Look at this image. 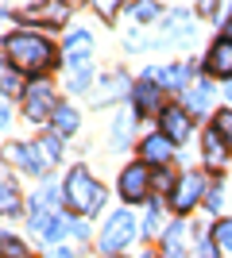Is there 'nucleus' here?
<instances>
[{
	"label": "nucleus",
	"mask_w": 232,
	"mask_h": 258,
	"mask_svg": "<svg viewBox=\"0 0 232 258\" xmlns=\"http://www.w3.org/2000/svg\"><path fill=\"white\" fill-rule=\"evenodd\" d=\"M0 212H4V216L20 212V193H16V181H12V177L0 181Z\"/></svg>",
	"instance_id": "nucleus-21"
},
{
	"label": "nucleus",
	"mask_w": 232,
	"mask_h": 258,
	"mask_svg": "<svg viewBox=\"0 0 232 258\" xmlns=\"http://www.w3.org/2000/svg\"><path fill=\"white\" fill-rule=\"evenodd\" d=\"M132 239H135V220H132L128 208H120V212L109 216V224L101 231V250H105V254H120Z\"/></svg>",
	"instance_id": "nucleus-5"
},
{
	"label": "nucleus",
	"mask_w": 232,
	"mask_h": 258,
	"mask_svg": "<svg viewBox=\"0 0 232 258\" xmlns=\"http://www.w3.org/2000/svg\"><path fill=\"white\" fill-rule=\"evenodd\" d=\"M128 89H135V85H128V77H124V74H109V77H105V89L93 93V104H109V100L124 97Z\"/></svg>",
	"instance_id": "nucleus-19"
},
{
	"label": "nucleus",
	"mask_w": 232,
	"mask_h": 258,
	"mask_svg": "<svg viewBox=\"0 0 232 258\" xmlns=\"http://www.w3.org/2000/svg\"><path fill=\"white\" fill-rule=\"evenodd\" d=\"M89 81H93V66H85V70H74V81H70V89H74V93H85Z\"/></svg>",
	"instance_id": "nucleus-30"
},
{
	"label": "nucleus",
	"mask_w": 232,
	"mask_h": 258,
	"mask_svg": "<svg viewBox=\"0 0 232 258\" xmlns=\"http://www.w3.org/2000/svg\"><path fill=\"white\" fill-rule=\"evenodd\" d=\"M201 147H205V166H217V170H221L224 162H228V154H232L228 147H224V139L217 135V127H209V131H205Z\"/></svg>",
	"instance_id": "nucleus-18"
},
{
	"label": "nucleus",
	"mask_w": 232,
	"mask_h": 258,
	"mask_svg": "<svg viewBox=\"0 0 232 258\" xmlns=\"http://www.w3.org/2000/svg\"><path fill=\"white\" fill-rule=\"evenodd\" d=\"M186 220H174V224L163 231V247H159V258H186Z\"/></svg>",
	"instance_id": "nucleus-15"
},
{
	"label": "nucleus",
	"mask_w": 232,
	"mask_h": 258,
	"mask_svg": "<svg viewBox=\"0 0 232 258\" xmlns=\"http://www.w3.org/2000/svg\"><path fill=\"white\" fill-rule=\"evenodd\" d=\"M27 20L43 23V27H62V20H70V4L66 0H43L27 12Z\"/></svg>",
	"instance_id": "nucleus-14"
},
{
	"label": "nucleus",
	"mask_w": 232,
	"mask_h": 258,
	"mask_svg": "<svg viewBox=\"0 0 232 258\" xmlns=\"http://www.w3.org/2000/svg\"><path fill=\"white\" fill-rule=\"evenodd\" d=\"M221 205H224V193H221V185H209V193H205V208H209L213 216L221 212Z\"/></svg>",
	"instance_id": "nucleus-31"
},
{
	"label": "nucleus",
	"mask_w": 232,
	"mask_h": 258,
	"mask_svg": "<svg viewBox=\"0 0 232 258\" xmlns=\"http://www.w3.org/2000/svg\"><path fill=\"white\" fill-rule=\"evenodd\" d=\"M159 123H163V135L170 143H186L190 131H194V119H190V112L182 104H166L163 112H159Z\"/></svg>",
	"instance_id": "nucleus-7"
},
{
	"label": "nucleus",
	"mask_w": 232,
	"mask_h": 258,
	"mask_svg": "<svg viewBox=\"0 0 232 258\" xmlns=\"http://www.w3.org/2000/svg\"><path fill=\"white\" fill-rule=\"evenodd\" d=\"M132 97H135V119L163 112V85H151V77H144V81L132 89Z\"/></svg>",
	"instance_id": "nucleus-10"
},
{
	"label": "nucleus",
	"mask_w": 232,
	"mask_h": 258,
	"mask_svg": "<svg viewBox=\"0 0 232 258\" xmlns=\"http://www.w3.org/2000/svg\"><path fill=\"white\" fill-rule=\"evenodd\" d=\"M55 112H58L55 89L47 85V81H35V85L23 93V116L31 119V123H43V119H51Z\"/></svg>",
	"instance_id": "nucleus-6"
},
{
	"label": "nucleus",
	"mask_w": 232,
	"mask_h": 258,
	"mask_svg": "<svg viewBox=\"0 0 232 258\" xmlns=\"http://www.w3.org/2000/svg\"><path fill=\"white\" fill-rule=\"evenodd\" d=\"M132 119H135V116H128V119H124V116H116V123H112V143H116V147H120V143L128 139V131H132Z\"/></svg>",
	"instance_id": "nucleus-28"
},
{
	"label": "nucleus",
	"mask_w": 232,
	"mask_h": 258,
	"mask_svg": "<svg viewBox=\"0 0 232 258\" xmlns=\"http://www.w3.org/2000/svg\"><path fill=\"white\" fill-rule=\"evenodd\" d=\"M62 201L81 216H97L101 205H105V189L97 185V177L85 166H74L70 177H66V189H62Z\"/></svg>",
	"instance_id": "nucleus-2"
},
{
	"label": "nucleus",
	"mask_w": 232,
	"mask_h": 258,
	"mask_svg": "<svg viewBox=\"0 0 232 258\" xmlns=\"http://www.w3.org/2000/svg\"><path fill=\"white\" fill-rule=\"evenodd\" d=\"M4 62L20 74H43L47 66H55V46L47 43L43 35H31V31H12L4 39Z\"/></svg>",
	"instance_id": "nucleus-1"
},
{
	"label": "nucleus",
	"mask_w": 232,
	"mask_h": 258,
	"mask_svg": "<svg viewBox=\"0 0 232 258\" xmlns=\"http://www.w3.org/2000/svg\"><path fill=\"white\" fill-rule=\"evenodd\" d=\"M0 254H4V258H31V250L23 247L12 231H4V235H0Z\"/></svg>",
	"instance_id": "nucleus-22"
},
{
	"label": "nucleus",
	"mask_w": 232,
	"mask_h": 258,
	"mask_svg": "<svg viewBox=\"0 0 232 258\" xmlns=\"http://www.w3.org/2000/svg\"><path fill=\"white\" fill-rule=\"evenodd\" d=\"M39 151H43L47 166H55V162L62 158V151H66V147H62V135H47V139L39 143Z\"/></svg>",
	"instance_id": "nucleus-23"
},
{
	"label": "nucleus",
	"mask_w": 232,
	"mask_h": 258,
	"mask_svg": "<svg viewBox=\"0 0 232 258\" xmlns=\"http://www.w3.org/2000/svg\"><path fill=\"white\" fill-rule=\"evenodd\" d=\"M144 77H151V81H159L163 89H174V93H186V85H190V62H170V66H163V70H147Z\"/></svg>",
	"instance_id": "nucleus-9"
},
{
	"label": "nucleus",
	"mask_w": 232,
	"mask_h": 258,
	"mask_svg": "<svg viewBox=\"0 0 232 258\" xmlns=\"http://www.w3.org/2000/svg\"><path fill=\"white\" fill-rule=\"evenodd\" d=\"M205 74L221 77V81H232V39H217L205 54Z\"/></svg>",
	"instance_id": "nucleus-8"
},
{
	"label": "nucleus",
	"mask_w": 232,
	"mask_h": 258,
	"mask_svg": "<svg viewBox=\"0 0 232 258\" xmlns=\"http://www.w3.org/2000/svg\"><path fill=\"white\" fill-rule=\"evenodd\" d=\"M132 12H135V20H140V23H155V20H159V16H163L155 0H140V4H135Z\"/></svg>",
	"instance_id": "nucleus-25"
},
{
	"label": "nucleus",
	"mask_w": 232,
	"mask_h": 258,
	"mask_svg": "<svg viewBox=\"0 0 232 258\" xmlns=\"http://www.w3.org/2000/svg\"><path fill=\"white\" fill-rule=\"evenodd\" d=\"M89 4H93V8H97L101 16H116V8H120L124 0H89Z\"/></svg>",
	"instance_id": "nucleus-32"
},
{
	"label": "nucleus",
	"mask_w": 232,
	"mask_h": 258,
	"mask_svg": "<svg viewBox=\"0 0 232 258\" xmlns=\"http://www.w3.org/2000/svg\"><path fill=\"white\" fill-rule=\"evenodd\" d=\"M224 93H228V100H232V81H228V85H224Z\"/></svg>",
	"instance_id": "nucleus-37"
},
{
	"label": "nucleus",
	"mask_w": 232,
	"mask_h": 258,
	"mask_svg": "<svg viewBox=\"0 0 232 258\" xmlns=\"http://www.w3.org/2000/svg\"><path fill=\"white\" fill-rule=\"evenodd\" d=\"M51 258H74V254H70V250H66V247H62V250H58V247H55V250H51Z\"/></svg>",
	"instance_id": "nucleus-35"
},
{
	"label": "nucleus",
	"mask_w": 232,
	"mask_h": 258,
	"mask_svg": "<svg viewBox=\"0 0 232 258\" xmlns=\"http://www.w3.org/2000/svg\"><path fill=\"white\" fill-rule=\"evenodd\" d=\"M144 258H151V254H144Z\"/></svg>",
	"instance_id": "nucleus-38"
},
{
	"label": "nucleus",
	"mask_w": 232,
	"mask_h": 258,
	"mask_svg": "<svg viewBox=\"0 0 232 258\" xmlns=\"http://www.w3.org/2000/svg\"><path fill=\"white\" fill-rule=\"evenodd\" d=\"M198 258H213V243H201V247H198Z\"/></svg>",
	"instance_id": "nucleus-34"
},
{
	"label": "nucleus",
	"mask_w": 232,
	"mask_h": 258,
	"mask_svg": "<svg viewBox=\"0 0 232 258\" xmlns=\"http://www.w3.org/2000/svg\"><path fill=\"white\" fill-rule=\"evenodd\" d=\"M209 193V181H205V173L190 170V173H178V185L170 189V208H174L178 216H186L190 208L201 205V197Z\"/></svg>",
	"instance_id": "nucleus-4"
},
{
	"label": "nucleus",
	"mask_w": 232,
	"mask_h": 258,
	"mask_svg": "<svg viewBox=\"0 0 232 258\" xmlns=\"http://www.w3.org/2000/svg\"><path fill=\"white\" fill-rule=\"evenodd\" d=\"M8 158L16 162L20 170H27V173H31V177H43V173L51 170L39 147H23V143H12V147H8Z\"/></svg>",
	"instance_id": "nucleus-12"
},
{
	"label": "nucleus",
	"mask_w": 232,
	"mask_h": 258,
	"mask_svg": "<svg viewBox=\"0 0 232 258\" xmlns=\"http://www.w3.org/2000/svg\"><path fill=\"white\" fill-rule=\"evenodd\" d=\"M144 231L147 235H159V231H163V208L155 205L151 212H147V220H144Z\"/></svg>",
	"instance_id": "nucleus-29"
},
{
	"label": "nucleus",
	"mask_w": 232,
	"mask_h": 258,
	"mask_svg": "<svg viewBox=\"0 0 232 258\" xmlns=\"http://www.w3.org/2000/svg\"><path fill=\"white\" fill-rule=\"evenodd\" d=\"M0 85H4V93H8V97H16V93L23 89V81H20V70L4 66V77H0Z\"/></svg>",
	"instance_id": "nucleus-27"
},
{
	"label": "nucleus",
	"mask_w": 232,
	"mask_h": 258,
	"mask_svg": "<svg viewBox=\"0 0 232 258\" xmlns=\"http://www.w3.org/2000/svg\"><path fill=\"white\" fill-rule=\"evenodd\" d=\"M213 243L224 250H232V220H217V227H213Z\"/></svg>",
	"instance_id": "nucleus-26"
},
{
	"label": "nucleus",
	"mask_w": 232,
	"mask_h": 258,
	"mask_svg": "<svg viewBox=\"0 0 232 258\" xmlns=\"http://www.w3.org/2000/svg\"><path fill=\"white\" fill-rule=\"evenodd\" d=\"M140 154H144V162H155V166H163V162H170V154H174V143H170L163 131H159V135H147V139H144Z\"/></svg>",
	"instance_id": "nucleus-17"
},
{
	"label": "nucleus",
	"mask_w": 232,
	"mask_h": 258,
	"mask_svg": "<svg viewBox=\"0 0 232 258\" xmlns=\"http://www.w3.org/2000/svg\"><path fill=\"white\" fill-rule=\"evenodd\" d=\"M213 89H217V85H209V81L186 89V104H182V108H186L190 116H209V112H213Z\"/></svg>",
	"instance_id": "nucleus-16"
},
{
	"label": "nucleus",
	"mask_w": 232,
	"mask_h": 258,
	"mask_svg": "<svg viewBox=\"0 0 232 258\" xmlns=\"http://www.w3.org/2000/svg\"><path fill=\"white\" fill-rule=\"evenodd\" d=\"M51 123H55V135H62V139H66V135H74V131H77V123H81V119H77L74 108L58 104V112L51 116Z\"/></svg>",
	"instance_id": "nucleus-20"
},
{
	"label": "nucleus",
	"mask_w": 232,
	"mask_h": 258,
	"mask_svg": "<svg viewBox=\"0 0 232 258\" xmlns=\"http://www.w3.org/2000/svg\"><path fill=\"white\" fill-rule=\"evenodd\" d=\"M151 185H155L151 166H147V162H132V166H124V170H120L116 189H120L124 205H140V201H147V197H151Z\"/></svg>",
	"instance_id": "nucleus-3"
},
{
	"label": "nucleus",
	"mask_w": 232,
	"mask_h": 258,
	"mask_svg": "<svg viewBox=\"0 0 232 258\" xmlns=\"http://www.w3.org/2000/svg\"><path fill=\"white\" fill-rule=\"evenodd\" d=\"M217 8H221V0H198V16H205V20H213Z\"/></svg>",
	"instance_id": "nucleus-33"
},
{
	"label": "nucleus",
	"mask_w": 232,
	"mask_h": 258,
	"mask_svg": "<svg viewBox=\"0 0 232 258\" xmlns=\"http://www.w3.org/2000/svg\"><path fill=\"white\" fill-rule=\"evenodd\" d=\"M224 39H232V20H228V23H224Z\"/></svg>",
	"instance_id": "nucleus-36"
},
{
	"label": "nucleus",
	"mask_w": 232,
	"mask_h": 258,
	"mask_svg": "<svg viewBox=\"0 0 232 258\" xmlns=\"http://www.w3.org/2000/svg\"><path fill=\"white\" fill-rule=\"evenodd\" d=\"M213 127H217V135L224 139V147L232 151V108H221V112H217V119H213Z\"/></svg>",
	"instance_id": "nucleus-24"
},
{
	"label": "nucleus",
	"mask_w": 232,
	"mask_h": 258,
	"mask_svg": "<svg viewBox=\"0 0 232 258\" xmlns=\"http://www.w3.org/2000/svg\"><path fill=\"white\" fill-rule=\"evenodd\" d=\"M194 39V23H190L186 12H170L163 23V35L155 39V46H166V43H190Z\"/></svg>",
	"instance_id": "nucleus-13"
},
{
	"label": "nucleus",
	"mask_w": 232,
	"mask_h": 258,
	"mask_svg": "<svg viewBox=\"0 0 232 258\" xmlns=\"http://www.w3.org/2000/svg\"><path fill=\"white\" fill-rule=\"evenodd\" d=\"M62 54H66L70 70H85L89 58H93V35H89V31H74L66 39V46H62Z\"/></svg>",
	"instance_id": "nucleus-11"
}]
</instances>
